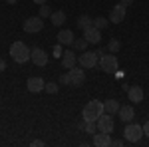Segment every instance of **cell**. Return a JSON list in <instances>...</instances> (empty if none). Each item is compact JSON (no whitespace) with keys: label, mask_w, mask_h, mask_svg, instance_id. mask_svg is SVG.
I'll list each match as a JSON object with an SVG mask.
<instances>
[{"label":"cell","mask_w":149,"mask_h":147,"mask_svg":"<svg viewBox=\"0 0 149 147\" xmlns=\"http://www.w3.org/2000/svg\"><path fill=\"white\" fill-rule=\"evenodd\" d=\"M4 70H6V62L0 58V72H4Z\"/></svg>","instance_id":"836d02e7"},{"label":"cell","mask_w":149,"mask_h":147,"mask_svg":"<svg viewBox=\"0 0 149 147\" xmlns=\"http://www.w3.org/2000/svg\"><path fill=\"white\" fill-rule=\"evenodd\" d=\"M26 88H28V91H32V93H40V91H44V88H46V82L42 78H30L26 82Z\"/></svg>","instance_id":"8fae6325"},{"label":"cell","mask_w":149,"mask_h":147,"mask_svg":"<svg viewBox=\"0 0 149 147\" xmlns=\"http://www.w3.org/2000/svg\"><path fill=\"white\" fill-rule=\"evenodd\" d=\"M93 145H95V147H107V145H111V137H109V133L95 131V133H93Z\"/></svg>","instance_id":"9a60e30c"},{"label":"cell","mask_w":149,"mask_h":147,"mask_svg":"<svg viewBox=\"0 0 149 147\" xmlns=\"http://www.w3.org/2000/svg\"><path fill=\"white\" fill-rule=\"evenodd\" d=\"M107 50H109L111 54H117V52L121 50V42H119L117 38H111V40L107 42Z\"/></svg>","instance_id":"44dd1931"},{"label":"cell","mask_w":149,"mask_h":147,"mask_svg":"<svg viewBox=\"0 0 149 147\" xmlns=\"http://www.w3.org/2000/svg\"><path fill=\"white\" fill-rule=\"evenodd\" d=\"M111 145L113 147H121L123 145V139H111Z\"/></svg>","instance_id":"f1b7e54d"},{"label":"cell","mask_w":149,"mask_h":147,"mask_svg":"<svg viewBox=\"0 0 149 147\" xmlns=\"http://www.w3.org/2000/svg\"><path fill=\"white\" fill-rule=\"evenodd\" d=\"M119 2H121L123 6H131V4H133V0H119Z\"/></svg>","instance_id":"d6a6232c"},{"label":"cell","mask_w":149,"mask_h":147,"mask_svg":"<svg viewBox=\"0 0 149 147\" xmlns=\"http://www.w3.org/2000/svg\"><path fill=\"white\" fill-rule=\"evenodd\" d=\"M60 84H64V86H68V84H70V78H68V74H64V76L60 78Z\"/></svg>","instance_id":"83f0119b"},{"label":"cell","mask_w":149,"mask_h":147,"mask_svg":"<svg viewBox=\"0 0 149 147\" xmlns=\"http://www.w3.org/2000/svg\"><path fill=\"white\" fill-rule=\"evenodd\" d=\"M72 46H74L78 52H84V50H88V40H86V38H76Z\"/></svg>","instance_id":"7402d4cb"},{"label":"cell","mask_w":149,"mask_h":147,"mask_svg":"<svg viewBox=\"0 0 149 147\" xmlns=\"http://www.w3.org/2000/svg\"><path fill=\"white\" fill-rule=\"evenodd\" d=\"M97 62H100V56H97V52H92V50H84L78 58V64H80V68L84 70H92L97 66Z\"/></svg>","instance_id":"277c9868"},{"label":"cell","mask_w":149,"mask_h":147,"mask_svg":"<svg viewBox=\"0 0 149 147\" xmlns=\"http://www.w3.org/2000/svg\"><path fill=\"white\" fill-rule=\"evenodd\" d=\"M97 123V131H103V133H111L113 131V127H115V121H113V117L109 115V113H102V117L95 121Z\"/></svg>","instance_id":"52a82bcc"},{"label":"cell","mask_w":149,"mask_h":147,"mask_svg":"<svg viewBox=\"0 0 149 147\" xmlns=\"http://www.w3.org/2000/svg\"><path fill=\"white\" fill-rule=\"evenodd\" d=\"M38 16H40V18H50V16H52V8H50V6H46V4H42V6H40V14H38Z\"/></svg>","instance_id":"cb8c5ba5"},{"label":"cell","mask_w":149,"mask_h":147,"mask_svg":"<svg viewBox=\"0 0 149 147\" xmlns=\"http://www.w3.org/2000/svg\"><path fill=\"white\" fill-rule=\"evenodd\" d=\"M68 78H70V86H74V88H78L81 86L84 82H86V74H84V68H70L68 70Z\"/></svg>","instance_id":"ba28073f"},{"label":"cell","mask_w":149,"mask_h":147,"mask_svg":"<svg viewBox=\"0 0 149 147\" xmlns=\"http://www.w3.org/2000/svg\"><path fill=\"white\" fill-rule=\"evenodd\" d=\"M32 145H34V147H42V145H44V141H42V139H36V141H32Z\"/></svg>","instance_id":"4dcf8cb0"},{"label":"cell","mask_w":149,"mask_h":147,"mask_svg":"<svg viewBox=\"0 0 149 147\" xmlns=\"http://www.w3.org/2000/svg\"><path fill=\"white\" fill-rule=\"evenodd\" d=\"M78 64V58H76V54L72 52V50H66L64 54H62V66L66 70H70V68H74Z\"/></svg>","instance_id":"2e32d148"},{"label":"cell","mask_w":149,"mask_h":147,"mask_svg":"<svg viewBox=\"0 0 149 147\" xmlns=\"http://www.w3.org/2000/svg\"><path fill=\"white\" fill-rule=\"evenodd\" d=\"M143 135H145V137H149V119L145 121V125H143Z\"/></svg>","instance_id":"f546056e"},{"label":"cell","mask_w":149,"mask_h":147,"mask_svg":"<svg viewBox=\"0 0 149 147\" xmlns=\"http://www.w3.org/2000/svg\"><path fill=\"white\" fill-rule=\"evenodd\" d=\"M105 52H109V50H107V46H105V48H100V50H97V56H103Z\"/></svg>","instance_id":"1f68e13d"},{"label":"cell","mask_w":149,"mask_h":147,"mask_svg":"<svg viewBox=\"0 0 149 147\" xmlns=\"http://www.w3.org/2000/svg\"><path fill=\"white\" fill-rule=\"evenodd\" d=\"M125 14H127V6H123L121 2H117L113 8H111V12H109V22L113 24H119L125 20Z\"/></svg>","instance_id":"9c48e42d"},{"label":"cell","mask_w":149,"mask_h":147,"mask_svg":"<svg viewBox=\"0 0 149 147\" xmlns=\"http://www.w3.org/2000/svg\"><path fill=\"white\" fill-rule=\"evenodd\" d=\"M84 38L88 40V44H97V42L102 40V30H97L92 24V26L84 28Z\"/></svg>","instance_id":"30bf717a"},{"label":"cell","mask_w":149,"mask_h":147,"mask_svg":"<svg viewBox=\"0 0 149 147\" xmlns=\"http://www.w3.org/2000/svg\"><path fill=\"white\" fill-rule=\"evenodd\" d=\"M10 56L16 64H26L30 60V56H32V50L24 44V42H14L10 46Z\"/></svg>","instance_id":"6da1fadb"},{"label":"cell","mask_w":149,"mask_h":147,"mask_svg":"<svg viewBox=\"0 0 149 147\" xmlns=\"http://www.w3.org/2000/svg\"><path fill=\"white\" fill-rule=\"evenodd\" d=\"M6 2H8V4H16L18 0H6Z\"/></svg>","instance_id":"d590c367"},{"label":"cell","mask_w":149,"mask_h":147,"mask_svg":"<svg viewBox=\"0 0 149 147\" xmlns=\"http://www.w3.org/2000/svg\"><path fill=\"white\" fill-rule=\"evenodd\" d=\"M84 129H86V133H95L97 131V123L95 121H86V125H84Z\"/></svg>","instance_id":"d4e9b609"},{"label":"cell","mask_w":149,"mask_h":147,"mask_svg":"<svg viewBox=\"0 0 149 147\" xmlns=\"http://www.w3.org/2000/svg\"><path fill=\"white\" fill-rule=\"evenodd\" d=\"M54 56L62 58V44H60V42H58V46H54Z\"/></svg>","instance_id":"4316f807"},{"label":"cell","mask_w":149,"mask_h":147,"mask_svg":"<svg viewBox=\"0 0 149 147\" xmlns=\"http://www.w3.org/2000/svg\"><path fill=\"white\" fill-rule=\"evenodd\" d=\"M34 4H38V6H42V4H46V0H32Z\"/></svg>","instance_id":"e575fe53"},{"label":"cell","mask_w":149,"mask_h":147,"mask_svg":"<svg viewBox=\"0 0 149 147\" xmlns=\"http://www.w3.org/2000/svg\"><path fill=\"white\" fill-rule=\"evenodd\" d=\"M143 88L141 86H131L129 90H127V98H129V102H133V103H141L143 102Z\"/></svg>","instance_id":"7c38bea8"},{"label":"cell","mask_w":149,"mask_h":147,"mask_svg":"<svg viewBox=\"0 0 149 147\" xmlns=\"http://www.w3.org/2000/svg\"><path fill=\"white\" fill-rule=\"evenodd\" d=\"M44 91H48V93H58V84H54V82H48L46 84V88H44Z\"/></svg>","instance_id":"484cf974"},{"label":"cell","mask_w":149,"mask_h":147,"mask_svg":"<svg viewBox=\"0 0 149 147\" xmlns=\"http://www.w3.org/2000/svg\"><path fill=\"white\" fill-rule=\"evenodd\" d=\"M44 28V18H40V16H30V18H26L22 24V30L26 34H36V32H40Z\"/></svg>","instance_id":"8992f818"},{"label":"cell","mask_w":149,"mask_h":147,"mask_svg":"<svg viewBox=\"0 0 149 147\" xmlns=\"http://www.w3.org/2000/svg\"><path fill=\"white\" fill-rule=\"evenodd\" d=\"M102 113H103V103L97 102V100H92V102L86 103L81 117H84V121H97L102 117Z\"/></svg>","instance_id":"7a4b0ae2"},{"label":"cell","mask_w":149,"mask_h":147,"mask_svg":"<svg viewBox=\"0 0 149 147\" xmlns=\"http://www.w3.org/2000/svg\"><path fill=\"white\" fill-rule=\"evenodd\" d=\"M123 137H125V141L127 143H137L139 139L143 137V125H139V123H127L125 127V131H123Z\"/></svg>","instance_id":"5b68a950"},{"label":"cell","mask_w":149,"mask_h":147,"mask_svg":"<svg viewBox=\"0 0 149 147\" xmlns=\"http://www.w3.org/2000/svg\"><path fill=\"white\" fill-rule=\"evenodd\" d=\"M117 113H119V119H121L123 123L133 121V117H135V109H133V105H121Z\"/></svg>","instance_id":"5bb4252c"},{"label":"cell","mask_w":149,"mask_h":147,"mask_svg":"<svg viewBox=\"0 0 149 147\" xmlns=\"http://www.w3.org/2000/svg\"><path fill=\"white\" fill-rule=\"evenodd\" d=\"M119 103H117V100H107V102H103V111L109 113V115H113V113L119 111Z\"/></svg>","instance_id":"ac0fdd59"},{"label":"cell","mask_w":149,"mask_h":147,"mask_svg":"<svg viewBox=\"0 0 149 147\" xmlns=\"http://www.w3.org/2000/svg\"><path fill=\"white\" fill-rule=\"evenodd\" d=\"M107 24H109V20H105L103 16H97V18H93V26H95L97 30H103V28H107Z\"/></svg>","instance_id":"603a6c76"},{"label":"cell","mask_w":149,"mask_h":147,"mask_svg":"<svg viewBox=\"0 0 149 147\" xmlns=\"http://www.w3.org/2000/svg\"><path fill=\"white\" fill-rule=\"evenodd\" d=\"M50 22L54 24V26H62V24L66 22V12H62V10L52 12V16H50Z\"/></svg>","instance_id":"d6986e66"},{"label":"cell","mask_w":149,"mask_h":147,"mask_svg":"<svg viewBox=\"0 0 149 147\" xmlns=\"http://www.w3.org/2000/svg\"><path fill=\"white\" fill-rule=\"evenodd\" d=\"M74 40H76V36H74L72 30H60V32H58V42L62 46H72Z\"/></svg>","instance_id":"e0dca14e"},{"label":"cell","mask_w":149,"mask_h":147,"mask_svg":"<svg viewBox=\"0 0 149 147\" xmlns=\"http://www.w3.org/2000/svg\"><path fill=\"white\" fill-rule=\"evenodd\" d=\"M30 60L34 62L36 66H46V64H48V54L42 50V48H34V50H32Z\"/></svg>","instance_id":"4fadbf2b"},{"label":"cell","mask_w":149,"mask_h":147,"mask_svg":"<svg viewBox=\"0 0 149 147\" xmlns=\"http://www.w3.org/2000/svg\"><path fill=\"white\" fill-rule=\"evenodd\" d=\"M76 24H78V28L84 30V28H88V26H92V24H93V18H92V16H88V14H81Z\"/></svg>","instance_id":"ffe728a7"},{"label":"cell","mask_w":149,"mask_h":147,"mask_svg":"<svg viewBox=\"0 0 149 147\" xmlns=\"http://www.w3.org/2000/svg\"><path fill=\"white\" fill-rule=\"evenodd\" d=\"M97 66H100L102 72H105V74H117L119 62H117V58H115L113 54H103V56H100Z\"/></svg>","instance_id":"3957f363"}]
</instances>
